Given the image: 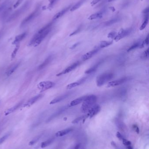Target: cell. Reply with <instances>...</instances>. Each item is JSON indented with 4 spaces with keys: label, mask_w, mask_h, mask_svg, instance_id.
Wrapping results in <instances>:
<instances>
[{
    "label": "cell",
    "mask_w": 149,
    "mask_h": 149,
    "mask_svg": "<svg viewBox=\"0 0 149 149\" xmlns=\"http://www.w3.org/2000/svg\"><path fill=\"white\" fill-rule=\"evenodd\" d=\"M72 131V129H71L68 128V129H65L62 131H59L55 134V136L57 137H63L69 134Z\"/></svg>",
    "instance_id": "d6986e66"
},
{
    "label": "cell",
    "mask_w": 149,
    "mask_h": 149,
    "mask_svg": "<svg viewBox=\"0 0 149 149\" xmlns=\"http://www.w3.org/2000/svg\"><path fill=\"white\" fill-rule=\"evenodd\" d=\"M53 140H54L53 138L49 139V140H47V141L42 142L41 144V147L42 148L46 147L51 144L52 143H53Z\"/></svg>",
    "instance_id": "d4e9b609"
},
{
    "label": "cell",
    "mask_w": 149,
    "mask_h": 149,
    "mask_svg": "<svg viewBox=\"0 0 149 149\" xmlns=\"http://www.w3.org/2000/svg\"><path fill=\"white\" fill-rule=\"evenodd\" d=\"M113 43V41H102L100 42L99 45L100 48H106L107 47L110 46Z\"/></svg>",
    "instance_id": "cb8c5ba5"
},
{
    "label": "cell",
    "mask_w": 149,
    "mask_h": 149,
    "mask_svg": "<svg viewBox=\"0 0 149 149\" xmlns=\"http://www.w3.org/2000/svg\"><path fill=\"white\" fill-rule=\"evenodd\" d=\"M52 59V57L51 56H49V57L47 58V59L44 61V62L39 66L38 69L39 70H41L42 69L45 68L47 65H48L50 63V62L51 61Z\"/></svg>",
    "instance_id": "ffe728a7"
},
{
    "label": "cell",
    "mask_w": 149,
    "mask_h": 149,
    "mask_svg": "<svg viewBox=\"0 0 149 149\" xmlns=\"http://www.w3.org/2000/svg\"><path fill=\"white\" fill-rule=\"evenodd\" d=\"M116 36V33L115 31H112L109 33L108 35V37L109 38H110L112 39H114L115 37Z\"/></svg>",
    "instance_id": "836d02e7"
},
{
    "label": "cell",
    "mask_w": 149,
    "mask_h": 149,
    "mask_svg": "<svg viewBox=\"0 0 149 149\" xmlns=\"http://www.w3.org/2000/svg\"><path fill=\"white\" fill-rule=\"evenodd\" d=\"M41 137V135H39V136H37L35 137V138L33 139V140H32L29 143V146H32V145L35 144V143H36L39 141V140H40Z\"/></svg>",
    "instance_id": "4dcf8cb0"
},
{
    "label": "cell",
    "mask_w": 149,
    "mask_h": 149,
    "mask_svg": "<svg viewBox=\"0 0 149 149\" xmlns=\"http://www.w3.org/2000/svg\"><path fill=\"white\" fill-rule=\"evenodd\" d=\"M126 149H133V148L131 145H129V146H126Z\"/></svg>",
    "instance_id": "c3c4849f"
},
{
    "label": "cell",
    "mask_w": 149,
    "mask_h": 149,
    "mask_svg": "<svg viewBox=\"0 0 149 149\" xmlns=\"http://www.w3.org/2000/svg\"><path fill=\"white\" fill-rule=\"evenodd\" d=\"M81 27H79V28H78L76 30V31H73V33H71L70 34V36H72L74 35L75 34H77V33L79 32L81 30Z\"/></svg>",
    "instance_id": "ab89813d"
},
{
    "label": "cell",
    "mask_w": 149,
    "mask_h": 149,
    "mask_svg": "<svg viewBox=\"0 0 149 149\" xmlns=\"http://www.w3.org/2000/svg\"><path fill=\"white\" fill-rule=\"evenodd\" d=\"M22 102L19 103V104H17L16 106H14L13 107H11V108H9L8 109H7L5 112V116H7V115H9L10 114H11V113L14 112L18 108L20 107L21 106H22Z\"/></svg>",
    "instance_id": "9a60e30c"
},
{
    "label": "cell",
    "mask_w": 149,
    "mask_h": 149,
    "mask_svg": "<svg viewBox=\"0 0 149 149\" xmlns=\"http://www.w3.org/2000/svg\"><path fill=\"white\" fill-rule=\"evenodd\" d=\"M100 110H101V107L98 104H95L93 106H92L89 109L87 112L88 113L87 114V115H88V117L92 118V117L97 115L100 111Z\"/></svg>",
    "instance_id": "ba28073f"
},
{
    "label": "cell",
    "mask_w": 149,
    "mask_h": 149,
    "mask_svg": "<svg viewBox=\"0 0 149 149\" xmlns=\"http://www.w3.org/2000/svg\"></svg>",
    "instance_id": "f907efd6"
},
{
    "label": "cell",
    "mask_w": 149,
    "mask_h": 149,
    "mask_svg": "<svg viewBox=\"0 0 149 149\" xmlns=\"http://www.w3.org/2000/svg\"><path fill=\"white\" fill-rule=\"evenodd\" d=\"M23 0H18L17 2H16V3L14 5V8H17L19 6V5H20L22 2H23Z\"/></svg>",
    "instance_id": "f35d334b"
},
{
    "label": "cell",
    "mask_w": 149,
    "mask_h": 149,
    "mask_svg": "<svg viewBox=\"0 0 149 149\" xmlns=\"http://www.w3.org/2000/svg\"><path fill=\"white\" fill-rule=\"evenodd\" d=\"M80 43L79 42H78V43H76L74 44L73 45H72L70 48V49H74L76 47L78 46V45H79Z\"/></svg>",
    "instance_id": "ee69618b"
},
{
    "label": "cell",
    "mask_w": 149,
    "mask_h": 149,
    "mask_svg": "<svg viewBox=\"0 0 149 149\" xmlns=\"http://www.w3.org/2000/svg\"></svg>",
    "instance_id": "816d5d0a"
},
{
    "label": "cell",
    "mask_w": 149,
    "mask_h": 149,
    "mask_svg": "<svg viewBox=\"0 0 149 149\" xmlns=\"http://www.w3.org/2000/svg\"><path fill=\"white\" fill-rule=\"evenodd\" d=\"M86 79V78H82V79H80L79 81H77L76 82H73V83H72L70 84H68L67 86V89H72L73 88H74V87L78 86V85H80L81 84L83 83L84 81H85Z\"/></svg>",
    "instance_id": "5bb4252c"
},
{
    "label": "cell",
    "mask_w": 149,
    "mask_h": 149,
    "mask_svg": "<svg viewBox=\"0 0 149 149\" xmlns=\"http://www.w3.org/2000/svg\"><path fill=\"white\" fill-rule=\"evenodd\" d=\"M52 25V23H50L41 28L34 36L30 41L29 45H33L34 46L36 47L39 45L51 31Z\"/></svg>",
    "instance_id": "6da1fadb"
},
{
    "label": "cell",
    "mask_w": 149,
    "mask_h": 149,
    "mask_svg": "<svg viewBox=\"0 0 149 149\" xmlns=\"http://www.w3.org/2000/svg\"><path fill=\"white\" fill-rule=\"evenodd\" d=\"M131 31V29L130 28L125 30L122 29L120 30V31L118 33V34L115 37L114 39L116 42H118V41L123 39V38L125 37L126 36L129 35Z\"/></svg>",
    "instance_id": "8992f818"
},
{
    "label": "cell",
    "mask_w": 149,
    "mask_h": 149,
    "mask_svg": "<svg viewBox=\"0 0 149 149\" xmlns=\"http://www.w3.org/2000/svg\"><path fill=\"white\" fill-rule=\"evenodd\" d=\"M149 48H147V49L146 50V51L143 53V55H142V57L143 58H144V59H146L148 58L149 56Z\"/></svg>",
    "instance_id": "e575fe53"
},
{
    "label": "cell",
    "mask_w": 149,
    "mask_h": 149,
    "mask_svg": "<svg viewBox=\"0 0 149 149\" xmlns=\"http://www.w3.org/2000/svg\"><path fill=\"white\" fill-rule=\"evenodd\" d=\"M149 11V8L147 7V8H146V9H145L143 11V14H148Z\"/></svg>",
    "instance_id": "f6af8a7d"
},
{
    "label": "cell",
    "mask_w": 149,
    "mask_h": 149,
    "mask_svg": "<svg viewBox=\"0 0 149 149\" xmlns=\"http://www.w3.org/2000/svg\"><path fill=\"white\" fill-rule=\"evenodd\" d=\"M102 17V13L101 12H98L92 14L88 18L89 20H93L96 19L100 18Z\"/></svg>",
    "instance_id": "603a6c76"
},
{
    "label": "cell",
    "mask_w": 149,
    "mask_h": 149,
    "mask_svg": "<svg viewBox=\"0 0 149 149\" xmlns=\"http://www.w3.org/2000/svg\"><path fill=\"white\" fill-rule=\"evenodd\" d=\"M128 79L129 78L128 77H124L120 79H117L114 81H111L108 83L107 87L108 88H110V87H115L120 85H122L125 82H126V81H127Z\"/></svg>",
    "instance_id": "52a82bcc"
},
{
    "label": "cell",
    "mask_w": 149,
    "mask_h": 149,
    "mask_svg": "<svg viewBox=\"0 0 149 149\" xmlns=\"http://www.w3.org/2000/svg\"><path fill=\"white\" fill-rule=\"evenodd\" d=\"M101 1V0H93L91 2V5L92 6H95V5H96L99 2H100Z\"/></svg>",
    "instance_id": "60d3db41"
},
{
    "label": "cell",
    "mask_w": 149,
    "mask_h": 149,
    "mask_svg": "<svg viewBox=\"0 0 149 149\" xmlns=\"http://www.w3.org/2000/svg\"><path fill=\"white\" fill-rule=\"evenodd\" d=\"M83 2H84V0H81L80 2L77 3L76 5H75L74 6H73L70 8V11H74L78 9V8H79L81 5H82V4L83 3Z\"/></svg>",
    "instance_id": "4316f807"
},
{
    "label": "cell",
    "mask_w": 149,
    "mask_h": 149,
    "mask_svg": "<svg viewBox=\"0 0 149 149\" xmlns=\"http://www.w3.org/2000/svg\"><path fill=\"white\" fill-rule=\"evenodd\" d=\"M31 2L29 1H28L26 2L25 4L22 7L19 9L17 10V11H16L14 12L13 14L11 15L9 17L8 19V21H11L17 18L18 17H19L21 14L23 13L25 11H26L28 9V7L30 5Z\"/></svg>",
    "instance_id": "277c9868"
},
{
    "label": "cell",
    "mask_w": 149,
    "mask_h": 149,
    "mask_svg": "<svg viewBox=\"0 0 149 149\" xmlns=\"http://www.w3.org/2000/svg\"><path fill=\"white\" fill-rule=\"evenodd\" d=\"M118 19L117 18L113 19H112L111 20L108 21L107 22H106L105 23V25L106 26H110L111 25H113L115 23L118 22Z\"/></svg>",
    "instance_id": "1f68e13d"
},
{
    "label": "cell",
    "mask_w": 149,
    "mask_h": 149,
    "mask_svg": "<svg viewBox=\"0 0 149 149\" xmlns=\"http://www.w3.org/2000/svg\"><path fill=\"white\" fill-rule=\"evenodd\" d=\"M122 141H123V144L125 146H127L131 145V142L129 141V140H126V139H123L122 140Z\"/></svg>",
    "instance_id": "d590c367"
},
{
    "label": "cell",
    "mask_w": 149,
    "mask_h": 149,
    "mask_svg": "<svg viewBox=\"0 0 149 149\" xmlns=\"http://www.w3.org/2000/svg\"><path fill=\"white\" fill-rule=\"evenodd\" d=\"M43 97V95L42 94H39V95H37L36 96H35L34 97L31 98V99H29L28 101L24 105V107H29L32 105H33V104L35 103L37 101L40 99L41 98H42Z\"/></svg>",
    "instance_id": "7c38bea8"
},
{
    "label": "cell",
    "mask_w": 149,
    "mask_h": 149,
    "mask_svg": "<svg viewBox=\"0 0 149 149\" xmlns=\"http://www.w3.org/2000/svg\"><path fill=\"white\" fill-rule=\"evenodd\" d=\"M100 48H97L94 49L92 50V51H89L87 53L83 55L82 56V59L83 61H86L90 59L92 56H94L95 54H96L100 50Z\"/></svg>",
    "instance_id": "8fae6325"
},
{
    "label": "cell",
    "mask_w": 149,
    "mask_h": 149,
    "mask_svg": "<svg viewBox=\"0 0 149 149\" xmlns=\"http://www.w3.org/2000/svg\"><path fill=\"white\" fill-rule=\"evenodd\" d=\"M86 96H82V97L77 98L76 99L73 100L70 103V104H69V106L71 107V106H77L78 104H80L81 103H83L84 100V99H85Z\"/></svg>",
    "instance_id": "4fadbf2b"
},
{
    "label": "cell",
    "mask_w": 149,
    "mask_h": 149,
    "mask_svg": "<svg viewBox=\"0 0 149 149\" xmlns=\"http://www.w3.org/2000/svg\"><path fill=\"white\" fill-rule=\"evenodd\" d=\"M5 4H3L0 6V11L3 9L5 7Z\"/></svg>",
    "instance_id": "bcb514c9"
},
{
    "label": "cell",
    "mask_w": 149,
    "mask_h": 149,
    "mask_svg": "<svg viewBox=\"0 0 149 149\" xmlns=\"http://www.w3.org/2000/svg\"><path fill=\"white\" fill-rule=\"evenodd\" d=\"M143 42H144V44H145L146 45H148L149 44V35L147 36L146 39Z\"/></svg>",
    "instance_id": "7bdbcfd3"
},
{
    "label": "cell",
    "mask_w": 149,
    "mask_h": 149,
    "mask_svg": "<svg viewBox=\"0 0 149 149\" xmlns=\"http://www.w3.org/2000/svg\"><path fill=\"white\" fill-rule=\"evenodd\" d=\"M113 76V74L110 72H106L100 74L97 78V85L98 87H101L110 81Z\"/></svg>",
    "instance_id": "3957f363"
},
{
    "label": "cell",
    "mask_w": 149,
    "mask_h": 149,
    "mask_svg": "<svg viewBox=\"0 0 149 149\" xmlns=\"http://www.w3.org/2000/svg\"><path fill=\"white\" fill-rule=\"evenodd\" d=\"M55 85L54 82L51 81H44L41 82L38 85L39 89L41 90V92H43L46 90L52 88Z\"/></svg>",
    "instance_id": "5b68a950"
},
{
    "label": "cell",
    "mask_w": 149,
    "mask_h": 149,
    "mask_svg": "<svg viewBox=\"0 0 149 149\" xmlns=\"http://www.w3.org/2000/svg\"><path fill=\"white\" fill-rule=\"evenodd\" d=\"M9 135L10 134H8L4 136L3 137H2V138L0 139V144H2V143H3L5 141V140L8 138Z\"/></svg>",
    "instance_id": "d6a6232c"
},
{
    "label": "cell",
    "mask_w": 149,
    "mask_h": 149,
    "mask_svg": "<svg viewBox=\"0 0 149 149\" xmlns=\"http://www.w3.org/2000/svg\"><path fill=\"white\" fill-rule=\"evenodd\" d=\"M100 64H101V62H98V63L95 64L94 66H93L92 67H91V68H89L88 69L86 70L85 71V73L86 74H90L93 73L95 71H96L97 68H98V67Z\"/></svg>",
    "instance_id": "44dd1931"
},
{
    "label": "cell",
    "mask_w": 149,
    "mask_h": 149,
    "mask_svg": "<svg viewBox=\"0 0 149 149\" xmlns=\"http://www.w3.org/2000/svg\"><path fill=\"white\" fill-rule=\"evenodd\" d=\"M115 1V0H108V2H112V1Z\"/></svg>",
    "instance_id": "681fc988"
},
{
    "label": "cell",
    "mask_w": 149,
    "mask_h": 149,
    "mask_svg": "<svg viewBox=\"0 0 149 149\" xmlns=\"http://www.w3.org/2000/svg\"><path fill=\"white\" fill-rule=\"evenodd\" d=\"M88 117V115H87H87H83V116H82L81 117H78L76 119H75V120H73L72 122V123H73V124L78 123L80 122V121L83 120H85L86 119H87Z\"/></svg>",
    "instance_id": "484cf974"
},
{
    "label": "cell",
    "mask_w": 149,
    "mask_h": 149,
    "mask_svg": "<svg viewBox=\"0 0 149 149\" xmlns=\"http://www.w3.org/2000/svg\"><path fill=\"white\" fill-rule=\"evenodd\" d=\"M57 0H49L50 4H49V7L50 8L52 7L55 5V4L56 3V2H57Z\"/></svg>",
    "instance_id": "8d00e7d4"
},
{
    "label": "cell",
    "mask_w": 149,
    "mask_h": 149,
    "mask_svg": "<svg viewBox=\"0 0 149 149\" xmlns=\"http://www.w3.org/2000/svg\"><path fill=\"white\" fill-rule=\"evenodd\" d=\"M109 9L111 10H112V11H113V12H114L115 11V8L114 7H109Z\"/></svg>",
    "instance_id": "7dc6e473"
},
{
    "label": "cell",
    "mask_w": 149,
    "mask_h": 149,
    "mask_svg": "<svg viewBox=\"0 0 149 149\" xmlns=\"http://www.w3.org/2000/svg\"><path fill=\"white\" fill-rule=\"evenodd\" d=\"M37 14V10H36V11L35 10L31 14H29L24 19L23 21L21 23V26H24L27 24H28V23H29L30 22H31L36 17Z\"/></svg>",
    "instance_id": "30bf717a"
},
{
    "label": "cell",
    "mask_w": 149,
    "mask_h": 149,
    "mask_svg": "<svg viewBox=\"0 0 149 149\" xmlns=\"http://www.w3.org/2000/svg\"><path fill=\"white\" fill-rule=\"evenodd\" d=\"M79 62H75L71 65H70V66L67 67L66 69H65L64 70H63V71H61V72L56 74V76H61L63 74H66L70 72V71H72L74 70L75 68H76L77 67H78V66L79 65Z\"/></svg>",
    "instance_id": "9c48e42d"
},
{
    "label": "cell",
    "mask_w": 149,
    "mask_h": 149,
    "mask_svg": "<svg viewBox=\"0 0 149 149\" xmlns=\"http://www.w3.org/2000/svg\"><path fill=\"white\" fill-rule=\"evenodd\" d=\"M133 128L134 130L136 132H137V134L139 133L140 131H139V128L138 127V126H137L136 125H134L133 126Z\"/></svg>",
    "instance_id": "b9f144b4"
},
{
    "label": "cell",
    "mask_w": 149,
    "mask_h": 149,
    "mask_svg": "<svg viewBox=\"0 0 149 149\" xmlns=\"http://www.w3.org/2000/svg\"><path fill=\"white\" fill-rule=\"evenodd\" d=\"M19 64H16L14 65H12L10 68H9V69L6 72V74L8 76H10L11 74H12L14 73V71H16V69L18 68L19 66Z\"/></svg>",
    "instance_id": "7402d4cb"
},
{
    "label": "cell",
    "mask_w": 149,
    "mask_h": 149,
    "mask_svg": "<svg viewBox=\"0 0 149 149\" xmlns=\"http://www.w3.org/2000/svg\"><path fill=\"white\" fill-rule=\"evenodd\" d=\"M116 135L117 137L119 140H122L124 138L123 137V136L121 134H120L119 132H117Z\"/></svg>",
    "instance_id": "74e56055"
},
{
    "label": "cell",
    "mask_w": 149,
    "mask_h": 149,
    "mask_svg": "<svg viewBox=\"0 0 149 149\" xmlns=\"http://www.w3.org/2000/svg\"><path fill=\"white\" fill-rule=\"evenodd\" d=\"M148 21H149V17H148V15H147L146 16L145 18L144 22H143V23L142 24L141 26L140 27V31H142L143 29H144L145 28H146V25H147L148 23Z\"/></svg>",
    "instance_id": "83f0119b"
},
{
    "label": "cell",
    "mask_w": 149,
    "mask_h": 149,
    "mask_svg": "<svg viewBox=\"0 0 149 149\" xmlns=\"http://www.w3.org/2000/svg\"><path fill=\"white\" fill-rule=\"evenodd\" d=\"M141 43H140V42H137L136 43L134 44L133 45L130 47L127 50L128 52L131 51L133 50L138 48L139 47H140V45H141Z\"/></svg>",
    "instance_id": "f1b7e54d"
},
{
    "label": "cell",
    "mask_w": 149,
    "mask_h": 149,
    "mask_svg": "<svg viewBox=\"0 0 149 149\" xmlns=\"http://www.w3.org/2000/svg\"><path fill=\"white\" fill-rule=\"evenodd\" d=\"M16 45H17L16 46V48L14 49V51H13L12 54H11V59H13L14 58L16 57V54L17 53L18 51L19 47H20V44H19V43L17 44Z\"/></svg>",
    "instance_id": "f546056e"
},
{
    "label": "cell",
    "mask_w": 149,
    "mask_h": 149,
    "mask_svg": "<svg viewBox=\"0 0 149 149\" xmlns=\"http://www.w3.org/2000/svg\"><path fill=\"white\" fill-rule=\"evenodd\" d=\"M69 94L67 93V94H64V95H62L61 96H58L54 99H53L52 101H51L50 103V104H54L56 103H59L64 99H66L69 96Z\"/></svg>",
    "instance_id": "2e32d148"
},
{
    "label": "cell",
    "mask_w": 149,
    "mask_h": 149,
    "mask_svg": "<svg viewBox=\"0 0 149 149\" xmlns=\"http://www.w3.org/2000/svg\"><path fill=\"white\" fill-rule=\"evenodd\" d=\"M70 6L67 7V8H66L65 9L63 10L62 11H59V12L57 13V14H56L54 17H53V21H55L57 20L59 18V17H62L63 15H64V14H65L67 12V11L69 10L70 9Z\"/></svg>",
    "instance_id": "e0dca14e"
},
{
    "label": "cell",
    "mask_w": 149,
    "mask_h": 149,
    "mask_svg": "<svg viewBox=\"0 0 149 149\" xmlns=\"http://www.w3.org/2000/svg\"><path fill=\"white\" fill-rule=\"evenodd\" d=\"M26 32H24L22 34L17 36L13 42V44H17L19 43V42H20L21 41H22L23 39H24V38L26 37Z\"/></svg>",
    "instance_id": "ac0fdd59"
},
{
    "label": "cell",
    "mask_w": 149,
    "mask_h": 149,
    "mask_svg": "<svg viewBox=\"0 0 149 149\" xmlns=\"http://www.w3.org/2000/svg\"><path fill=\"white\" fill-rule=\"evenodd\" d=\"M97 97L95 95H91L87 96L83 102L81 107V111L83 113H87L89 109L96 104Z\"/></svg>",
    "instance_id": "7a4b0ae2"
}]
</instances>
